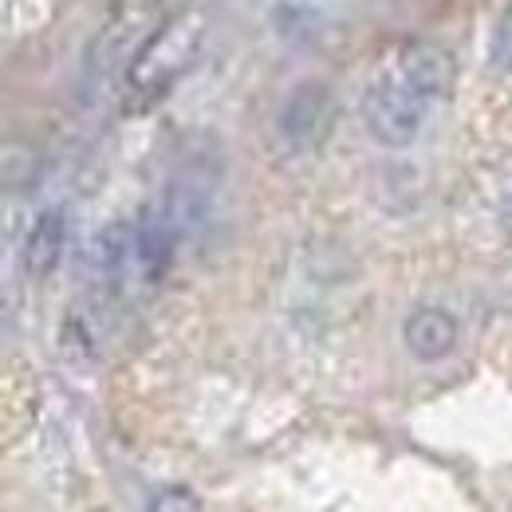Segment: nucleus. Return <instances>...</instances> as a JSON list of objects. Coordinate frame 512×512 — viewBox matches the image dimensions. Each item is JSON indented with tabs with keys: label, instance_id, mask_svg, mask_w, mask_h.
<instances>
[{
	"label": "nucleus",
	"instance_id": "11",
	"mask_svg": "<svg viewBox=\"0 0 512 512\" xmlns=\"http://www.w3.org/2000/svg\"><path fill=\"white\" fill-rule=\"evenodd\" d=\"M150 512H205V509H201V501L193 497L190 489H162V493H154Z\"/></svg>",
	"mask_w": 512,
	"mask_h": 512
},
{
	"label": "nucleus",
	"instance_id": "7",
	"mask_svg": "<svg viewBox=\"0 0 512 512\" xmlns=\"http://www.w3.org/2000/svg\"><path fill=\"white\" fill-rule=\"evenodd\" d=\"M134 253H138V237L130 233L127 221H115V225L99 229L95 241H91V253H87L91 276H95L99 284H115Z\"/></svg>",
	"mask_w": 512,
	"mask_h": 512
},
{
	"label": "nucleus",
	"instance_id": "9",
	"mask_svg": "<svg viewBox=\"0 0 512 512\" xmlns=\"http://www.w3.org/2000/svg\"><path fill=\"white\" fill-rule=\"evenodd\" d=\"M64 355L71 363H79V367L95 359V323L79 308L64 320Z\"/></svg>",
	"mask_w": 512,
	"mask_h": 512
},
{
	"label": "nucleus",
	"instance_id": "8",
	"mask_svg": "<svg viewBox=\"0 0 512 512\" xmlns=\"http://www.w3.org/2000/svg\"><path fill=\"white\" fill-rule=\"evenodd\" d=\"M174 260V225L162 213H150L138 229V264L146 280H162Z\"/></svg>",
	"mask_w": 512,
	"mask_h": 512
},
{
	"label": "nucleus",
	"instance_id": "4",
	"mask_svg": "<svg viewBox=\"0 0 512 512\" xmlns=\"http://www.w3.org/2000/svg\"><path fill=\"white\" fill-rule=\"evenodd\" d=\"M335 127V95L323 83H304L280 111V134L292 150H316Z\"/></svg>",
	"mask_w": 512,
	"mask_h": 512
},
{
	"label": "nucleus",
	"instance_id": "6",
	"mask_svg": "<svg viewBox=\"0 0 512 512\" xmlns=\"http://www.w3.org/2000/svg\"><path fill=\"white\" fill-rule=\"evenodd\" d=\"M64 245H67V217L64 209H44L36 221H32V229H28V237H24V272L28 276H52L56 272V264H60V256H64Z\"/></svg>",
	"mask_w": 512,
	"mask_h": 512
},
{
	"label": "nucleus",
	"instance_id": "10",
	"mask_svg": "<svg viewBox=\"0 0 512 512\" xmlns=\"http://www.w3.org/2000/svg\"><path fill=\"white\" fill-rule=\"evenodd\" d=\"M489 60H493V67H501L505 75H512V4L493 20V32H489Z\"/></svg>",
	"mask_w": 512,
	"mask_h": 512
},
{
	"label": "nucleus",
	"instance_id": "2",
	"mask_svg": "<svg viewBox=\"0 0 512 512\" xmlns=\"http://www.w3.org/2000/svg\"><path fill=\"white\" fill-rule=\"evenodd\" d=\"M193 48H197V36L186 32V24L162 28V32L146 44V52L138 56V64L130 67V91H134L142 103H154V99L178 79V71L190 64Z\"/></svg>",
	"mask_w": 512,
	"mask_h": 512
},
{
	"label": "nucleus",
	"instance_id": "5",
	"mask_svg": "<svg viewBox=\"0 0 512 512\" xmlns=\"http://www.w3.org/2000/svg\"><path fill=\"white\" fill-rule=\"evenodd\" d=\"M402 339H406L414 359L438 363V359H446L449 351L457 347V320L449 316L446 308H414L406 316Z\"/></svg>",
	"mask_w": 512,
	"mask_h": 512
},
{
	"label": "nucleus",
	"instance_id": "3",
	"mask_svg": "<svg viewBox=\"0 0 512 512\" xmlns=\"http://www.w3.org/2000/svg\"><path fill=\"white\" fill-rule=\"evenodd\" d=\"M386 71H390L406 91H414L430 111L446 99L449 87H453V60H449V52L438 48V44H426V40L402 44V48L390 56Z\"/></svg>",
	"mask_w": 512,
	"mask_h": 512
},
{
	"label": "nucleus",
	"instance_id": "1",
	"mask_svg": "<svg viewBox=\"0 0 512 512\" xmlns=\"http://www.w3.org/2000/svg\"><path fill=\"white\" fill-rule=\"evenodd\" d=\"M426 115H430V107L414 91H406L386 67L363 91V123L383 146H410L426 123Z\"/></svg>",
	"mask_w": 512,
	"mask_h": 512
},
{
	"label": "nucleus",
	"instance_id": "12",
	"mask_svg": "<svg viewBox=\"0 0 512 512\" xmlns=\"http://www.w3.org/2000/svg\"><path fill=\"white\" fill-rule=\"evenodd\" d=\"M501 225H505V233L512 237V193L505 197V205H501Z\"/></svg>",
	"mask_w": 512,
	"mask_h": 512
}]
</instances>
